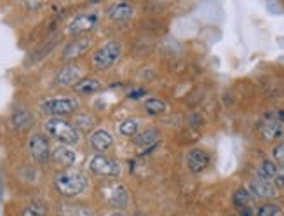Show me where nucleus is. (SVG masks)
I'll list each match as a JSON object with an SVG mask.
<instances>
[{"instance_id": "7c9ffc66", "label": "nucleus", "mask_w": 284, "mask_h": 216, "mask_svg": "<svg viewBox=\"0 0 284 216\" xmlns=\"http://www.w3.org/2000/svg\"><path fill=\"white\" fill-rule=\"evenodd\" d=\"M110 216H124L122 213H113V215H110Z\"/></svg>"}, {"instance_id": "c756f323", "label": "nucleus", "mask_w": 284, "mask_h": 216, "mask_svg": "<svg viewBox=\"0 0 284 216\" xmlns=\"http://www.w3.org/2000/svg\"><path fill=\"white\" fill-rule=\"evenodd\" d=\"M26 7H30V9H35V7H40V2H37V3H30V2H26Z\"/></svg>"}, {"instance_id": "4be33fe9", "label": "nucleus", "mask_w": 284, "mask_h": 216, "mask_svg": "<svg viewBox=\"0 0 284 216\" xmlns=\"http://www.w3.org/2000/svg\"><path fill=\"white\" fill-rule=\"evenodd\" d=\"M145 110H147L150 115H161L166 110V103L162 100H159V98H148V100L145 101Z\"/></svg>"}, {"instance_id": "dca6fc26", "label": "nucleus", "mask_w": 284, "mask_h": 216, "mask_svg": "<svg viewBox=\"0 0 284 216\" xmlns=\"http://www.w3.org/2000/svg\"><path fill=\"white\" fill-rule=\"evenodd\" d=\"M52 159H54V162H58L59 166H63V168H70V166L77 161V155L75 152L70 150L68 147H58L52 152Z\"/></svg>"}, {"instance_id": "39448f33", "label": "nucleus", "mask_w": 284, "mask_h": 216, "mask_svg": "<svg viewBox=\"0 0 284 216\" xmlns=\"http://www.w3.org/2000/svg\"><path fill=\"white\" fill-rule=\"evenodd\" d=\"M89 169L94 175L106 176V178H115L122 171L119 162L106 157V155H93V159L89 161Z\"/></svg>"}, {"instance_id": "5701e85b", "label": "nucleus", "mask_w": 284, "mask_h": 216, "mask_svg": "<svg viewBox=\"0 0 284 216\" xmlns=\"http://www.w3.org/2000/svg\"><path fill=\"white\" fill-rule=\"evenodd\" d=\"M251 203V192L246 189H237L236 192H234V204H236L237 208H248Z\"/></svg>"}, {"instance_id": "6ab92c4d", "label": "nucleus", "mask_w": 284, "mask_h": 216, "mask_svg": "<svg viewBox=\"0 0 284 216\" xmlns=\"http://www.w3.org/2000/svg\"><path fill=\"white\" fill-rule=\"evenodd\" d=\"M279 168L276 166L274 161H264L260 166H258V178L265 180V182H271V180L276 178Z\"/></svg>"}, {"instance_id": "b1692460", "label": "nucleus", "mask_w": 284, "mask_h": 216, "mask_svg": "<svg viewBox=\"0 0 284 216\" xmlns=\"http://www.w3.org/2000/svg\"><path fill=\"white\" fill-rule=\"evenodd\" d=\"M45 211H47V208H45L44 203H40V201H33V203L28 204V206L24 208L21 216H44Z\"/></svg>"}, {"instance_id": "0eeeda50", "label": "nucleus", "mask_w": 284, "mask_h": 216, "mask_svg": "<svg viewBox=\"0 0 284 216\" xmlns=\"http://www.w3.org/2000/svg\"><path fill=\"white\" fill-rule=\"evenodd\" d=\"M99 16L98 12H86V14H79V16L72 17L70 23L66 24V31L70 35H80V33H87L98 24Z\"/></svg>"}, {"instance_id": "7ed1b4c3", "label": "nucleus", "mask_w": 284, "mask_h": 216, "mask_svg": "<svg viewBox=\"0 0 284 216\" xmlns=\"http://www.w3.org/2000/svg\"><path fill=\"white\" fill-rule=\"evenodd\" d=\"M122 52V45L117 40H108L93 54V65L98 70H106L117 63Z\"/></svg>"}, {"instance_id": "f3484780", "label": "nucleus", "mask_w": 284, "mask_h": 216, "mask_svg": "<svg viewBox=\"0 0 284 216\" xmlns=\"http://www.w3.org/2000/svg\"><path fill=\"white\" fill-rule=\"evenodd\" d=\"M75 91L77 93H82V94H91V93H96L103 87V84L99 82L98 79H93V77H87V79H82L75 84Z\"/></svg>"}, {"instance_id": "f8f14e48", "label": "nucleus", "mask_w": 284, "mask_h": 216, "mask_svg": "<svg viewBox=\"0 0 284 216\" xmlns=\"http://www.w3.org/2000/svg\"><path fill=\"white\" fill-rule=\"evenodd\" d=\"M79 79H80V66L66 65L56 75V84H59V86H72V84L79 82Z\"/></svg>"}, {"instance_id": "f257e3e1", "label": "nucleus", "mask_w": 284, "mask_h": 216, "mask_svg": "<svg viewBox=\"0 0 284 216\" xmlns=\"http://www.w3.org/2000/svg\"><path fill=\"white\" fill-rule=\"evenodd\" d=\"M54 187L63 197H75L87 189V178L82 171L66 169L56 176Z\"/></svg>"}, {"instance_id": "423d86ee", "label": "nucleus", "mask_w": 284, "mask_h": 216, "mask_svg": "<svg viewBox=\"0 0 284 216\" xmlns=\"http://www.w3.org/2000/svg\"><path fill=\"white\" fill-rule=\"evenodd\" d=\"M105 201L113 208H126L129 203V192L122 183H108L101 189Z\"/></svg>"}, {"instance_id": "1a4fd4ad", "label": "nucleus", "mask_w": 284, "mask_h": 216, "mask_svg": "<svg viewBox=\"0 0 284 216\" xmlns=\"http://www.w3.org/2000/svg\"><path fill=\"white\" fill-rule=\"evenodd\" d=\"M260 131H262V136L269 141H276L284 138V124L276 120L274 117H272V113H267V115L264 117Z\"/></svg>"}, {"instance_id": "bb28decb", "label": "nucleus", "mask_w": 284, "mask_h": 216, "mask_svg": "<svg viewBox=\"0 0 284 216\" xmlns=\"http://www.w3.org/2000/svg\"><path fill=\"white\" fill-rule=\"evenodd\" d=\"M274 187H284V166H283V168H279L278 175H276Z\"/></svg>"}, {"instance_id": "9d476101", "label": "nucleus", "mask_w": 284, "mask_h": 216, "mask_svg": "<svg viewBox=\"0 0 284 216\" xmlns=\"http://www.w3.org/2000/svg\"><path fill=\"white\" fill-rule=\"evenodd\" d=\"M187 166L192 173H202L206 168L209 166V155L206 154L201 148H195V150H190L189 155H187Z\"/></svg>"}, {"instance_id": "a878e982", "label": "nucleus", "mask_w": 284, "mask_h": 216, "mask_svg": "<svg viewBox=\"0 0 284 216\" xmlns=\"http://www.w3.org/2000/svg\"><path fill=\"white\" fill-rule=\"evenodd\" d=\"M272 157H274V162L284 166V143L276 145L274 150H272Z\"/></svg>"}, {"instance_id": "4468645a", "label": "nucleus", "mask_w": 284, "mask_h": 216, "mask_svg": "<svg viewBox=\"0 0 284 216\" xmlns=\"http://www.w3.org/2000/svg\"><path fill=\"white\" fill-rule=\"evenodd\" d=\"M108 16L115 21H127L134 16V7L129 5V3H115L108 9Z\"/></svg>"}, {"instance_id": "a211bd4d", "label": "nucleus", "mask_w": 284, "mask_h": 216, "mask_svg": "<svg viewBox=\"0 0 284 216\" xmlns=\"http://www.w3.org/2000/svg\"><path fill=\"white\" fill-rule=\"evenodd\" d=\"M159 136H161V133L157 129H154V127H150V129H145L143 133L136 134L134 136V143L140 145V147H150L155 141H159Z\"/></svg>"}, {"instance_id": "2eb2a0df", "label": "nucleus", "mask_w": 284, "mask_h": 216, "mask_svg": "<svg viewBox=\"0 0 284 216\" xmlns=\"http://www.w3.org/2000/svg\"><path fill=\"white\" fill-rule=\"evenodd\" d=\"M112 143H113V138L108 131L98 129L91 134V145H93V148H96V150H99V152L108 150V148L112 147Z\"/></svg>"}, {"instance_id": "9b49d317", "label": "nucleus", "mask_w": 284, "mask_h": 216, "mask_svg": "<svg viewBox=\"0 0 284 216\" xmlns=\"http://www.w3.org/2000/svg\"><path fill=\"white\" fill-rule=\"evenodd\" d=\"M89 45H91V38L89 37H79V38H75V40L70 42V44L65 47V51H63V58H65V59H75V58H79V56H82L84 52L89 49Z\"/></svg>"}, {"instance_id": "ddd939ff", "label": "nucleus", "mask_w": 284, "mask_h": 216, "mask_svg": "<svg viewBox=\"0 0 284 216\" xmlns=\"http://www.w3.org/2000/svg\"><path fill=\"white\" fill-rule=\"evenodd\" d=\"M250 190L255 197L258 199H272L276 196V187L271 182H265V180H253L250 183Z\"/></svg>"}, {"instance_id": "412c9836", "label": "nucleus", "mask_w": 284, "mask_h": 216, "mask_svg": "<svg viewBox=\"0 0 284 216\" xmlns=\"http://www.w3.org/2000/svg\"><path fill=\"white\" fill-rule=\"evenodd\" d=\"M140 129V122L136 119H126L119 124V133L124 136H136Z\"/></svg>"}, {"instance_id": "6e6552de", "label": "nucleus", "mask_w": 284, "mask_h": 216, "mask_svg": "<svg viewBox=\"0 0 284 216\" xmlns=\"http://www.w3.org/2000/svg\"><path fill=\"white\" fill-rule=\"evenodd\" d=\"M28 150H30V155L35 159L37 162H47L49 157H51V148H49V141L44 134L35 133L30 136V141H28Z\"/></svg>"}, {"instance_id": "f03ea898", "label": "nucleus", "mask_w": 284, "mask_h": 216, "mask_svg": "<svg viewBox=\"0 0 284 216\" xmlns=\"http://www.w3.org/2000/svg\"><path fill=\"white\" fill-rule=\"evenodd\" d=\"M44 127L47 131V134H51L54 140H58L63 145H75L80 140L77 127H73L72 124L59 119V117H52V119L45 120Z\"/></svg>"}, {"instance_id": "aec40b11", "label": "nucleus", "mask_w": 284, "mask_h": 216, "mask_svg": "<svg viewBox=\"0 0 284 216\" xmlns=\"http://www.w3.org/2000/svg\"><path fill=\"white\" fill-rule=\"evenodd\" d=\"M59 216H94V213L84 206H63L59 210Z\"/></svg>"}, {"instance_id": "c85d7f7f", "label": "nucleus", "mask_w": 284, "mask_h": 216, "mask_svg": "<svg viewBox=\"0 0 284 216\" xmlns=\"http://www.w3.org/2000/svg\"><path fill=\"white\" fill-rule=\"evenodd\" d=\"M143 94H145V91H143V89H138V91H133V93L129 94V98H134V100H136V98L143 96Z\"/></svg>"}, {"instance_id": "20e7f679", "label": "nucleus", "mask_w": 284, "mask_h": 216, "mask_svg": "<svg viewBox=\"0 0 284 216\" xmlns=\"http://www.w3.org/2000/svg\"><path fill=\"white\" fill-rule=\"evenodd\" d=\"M79 107V101L75 98L70 96H63V98H49V100H44L40 103V110L44 113H49V115H68V113H73Z\"/></svg>"}, {"instance_id": "cd10ccee", "label": "nucleus", "mask_w": 284, "mask_h": 216, "mask_svg": "<svg viewBox=\"0 0 284 216\" xmlns=\"http://www.w3.org/2000/svg\"><path fill=\"white\" fill-rule=\"evenodd\" d=\"M271 113L276 120H279L281 124H284V110H276V112H271Z\"/></svg>"}, {"instance_id": "393cba45", "label": "nucleus", "mask_w": 284, "mask_h": 216, "mask_svg": "<svg viewBox=\"0 0 284 216\" xmlns=\"http://www.w3.org/2000/svg\"><path fill=\"white\" fill-rule=\"evenodd\" d=\"M281 215V208L276 204H262L257 210V216H279Z\"/></svg>"}]
</instances>
